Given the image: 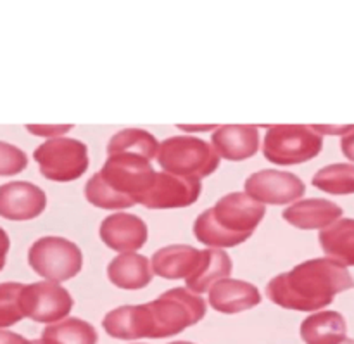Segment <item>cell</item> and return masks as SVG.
<instances>
[{
  "mask_svg": "<svg viewBox=\"0 0 354 344\" xmlns=\"http://www.w3.org/2000/svg\"><path fill=\"white\" fill-rule=\"evenodd\" d=\"M353 287L354 279L342 263L315 258L273 277L266 286V296L286 310L317 311L328 307L339 293Z\"/></svg>",
  "mask_w": 354,
  "mask_h": 344,
  "instance_id": "obj_1",
  "label": "cell"
},
{
  "mask_svg": "<svg viewBox=\"0 0 354 344\" xmlns=\"http://www.w3.org/2000/svg\"><path fill=\"white\" fill-rule=\"evenodd\" d=\"M156 180L151 159L131 152L107 154L102 170L85 185L90 204L102 210H124L142 204Z\"/></svg>",
  "mask_w": 354,
  "mask_h": 344,
  "instance_id": "obj_2",
  "label": "cell"
},
{
  "mask_svg": "<svg viewBox=\"0 0 354 344\" xmlns=\"http://www.w3.org/2000/svg\"><path fill=\"white\" fill-rule=\"evenodd\" d=\"M266 215V204L248 192H232L203 211L194 224L197 241L211 248H235L248 241Z\"/></svg>",
  "mask_w": 354,
  "mask_h": 344,
  "instance_id": "obj_3",
  "label": "cell"
},
{
  "mask_svg": "<svg viewBox=\"0 0 354 344\" xmlns=\"http://www.w3.org/2000/svg\"><path fill=\"white\" fill-rule=\"evenodd\" d=\"M151 338L162 339L180 334L206 317V301L185 287H175L147 303Z\"/></svg>",
  "mask_w": 354,
  "mask_h": 344,
  "instance_id": "obj_4",
  "label": "cell"
},
{
  "mask_svg": "<svg viewBox=\"0 0 354 344\" xmlns=\"http://www.w3.org/2000/svg\"><path fill=\"white\" fill-rule=\"evenodd\" d=\"M158 163L168 173L203 179L216 172L220 154L203 138L176 135L159 144Z\"/></svg>",
  "mask_w": 354,
  "mask_h": 344,
  "instance_id": "obj_5",
  "label": "cell"
},
{
  "mask_svg": "<svg viewBox=\"0 0 354 344\" xmlns=\"http://www.w3.org/2000/svg\"><path fill=\"white\" fill-rule=\"evenodd\" d=\"M324 147V137L315 127L275 125L270 127L263 142V154L273 165L292 166L317 158Z\"/></svg>",
  "mask_w": 354,
  "mask_h": 344,
  "instance_id": "obj_6",
  "label": "cell"
},
{
  "mask_svg": "<svg viewBox=\"0 0 354 344\" xmlns=\"http://www.w3.org/2000/svg\"><path fill=\"white\" fill-rule=\"evenodd\" d=\"M28 265L44 279L66 282L82 272L83 255L75 242L47 235L31 244L28 251Z\"/></svg>",
  "mask_w": 354,
  "mask_h": 344,
  "instance_id": "obj_7",
  "label": "cell"
},
{
  "mask_svg": "<svg viewBox=\"0 0 354 344\" xmlns=\"http://www.w3.org/2000/svg\"><path fill=\"white\" fill-rule=\"evenodd\" d=\"M40 173L54 182H73L88 170V149L76 138H52L33 152Z\"/></svg>",
  "mask_w": 354,
  "mask_h": 344,
  "instance_id": "obj_8",
  "label": "cell"
},
{
  "mask_svg": "<svg viewBox=\"0 0 354 344\" xmlns=\"http://www.w3.org/2000/svg\"><path fill=\"white\" fill-rule=\"evenodd\" d=\"M23 311L24 317L40 324H54L62 320L73 310V298L59 282H35L28 284L23 289Z\"/></svg>",
  "mask_w": 354,
  "mask_h": 344,
  "instance_id": "obj_9",
  "label": "cell"
},
{
  "mask_svg": "<svg viewBox=\"0 0 354 344\" xmlns=\"http://www.w3.org/2000/svg\"><path fill=\"white\" fill-rule=\"evenodd\" d=\"M244 190L259 203L282 206L301 199L306 192V185L294 173L261 170L248 176L244 182Z\"/></svg>",
  "mask_w": 354,
  "mask_h": 344,
  "instance_id": "obj_10",
  "label": "cell"
},
{
  "mask_svg": "<svg viewBox=\"0 0 354 344\" xmlns=\"http://www.w3.org/2000/svg\"><path fill=\"white\" fill-rule=\"evenodd\" d=\"M203 190V183L197 176H183L175 173H156L151 190L142 201V206L149 210H173L187 208L196 203Z\"/></svg>",
  "mask_w": 354,
  "mask_h": 344,
  "instance_id": "obj_11",
  "label": "cell"
},
{
  "mask_svg": "<svg viewBox=\"0 0 354 344\" xmlns=\"http://www.w3.org/2000/svg\"><path fill=\"white\" fill-rule=\"evenodd\" d=\"M47 206V196L31 182H9L0 185V217L10 221L38 218Z\"/></svg>",
  "mask_w": 354,
  "mask_h": 344,
  "instance_id": "obj_12",
  "label": "cell"
},
{
  "mask_svg": "<svg viewBox=\"0 0 354 344\" xmlns=\"http://www.w3.org/2000/svg\"><path fill=\"white\" fill-rule=\"evenodd\" d=\"M100 239L118 253L138 251L147 242V225L137 215L114 213L100 224Z\"/></svg>",
  "mask_w": 354,
  "mask_h": 344,
  "instance_id": "obj_13",
  "label": "cell"
},
{
  "mask_svg": "<svg viewBox=\"0 0 354 344\" xmlns=\"http://www.w3.org/2000/svg\"><path fill=\"white\" fill-rule=\"evenodd\" d=\"M261 303L258 287L239 279H221L209 289V305L225 315L251 310Z\"/></svg>",
  "mask_w": 354,
  "mask_h": 344,
  "instance_id": "obj_14",
  "label": "cell"
},
{
  "mask_svg": "<svg viewBox=\"0 0 354 344\" xmlns=\"http://www.w3.org/2000/svg\"><path fill=\"white\" fill-rule=\"evenodd\" d=\"M211 141L220 158L228 161H244L259 151V132L251 125H223Z\"/></svg>",
  "mask_w": 354,
  "mask_h": 344,
  "instance_id": "obj_15",
  "label": "cell"
},
{
  "mask_svg": "<svg viewBox=\"0 0 354 344\" xmlns=\"http://www.w3.org/2000/svg\"><path fill=\"white\" fill-rule=\"evenodd\" d=\"M283 220L301 230H317L342 217V208L328 199H303L283 211Z\"/></svg>",
  "mask_w": 354,
  "mask_h": 344,
  "instance_id": "obj_16",
  "label": "cell"
},
{
  "mask_svg": "<svg viewBox=\"0 0 354 344\" xmlns=\"http://www.w3.org/2000/svg\"><path fill=\"white\" fill-rule=\"evenodd\" d=\"M102 327L111 338L124 339H142L151 338V318H149L147 305L138 307H120L109 311L104 317Z\"/></svg>",
  "mask_w": 354,
  "mask_h": 344,
  "instance_id": "obj_17",
  "label": "cell"
},
{
  "mask_svg": "<svg viewBox=\"0 0 354 344\" xmlns=\"http://www.w3.org/2000/svg\"><path fill=\"white\" fill-rule=\"evenodd\" d=\"M201 256L203 251L192 246H166L152 256V270L162 279H187L199 266Z\"/></svg>",
  "mask_w": 354,
  "mask_h": 344,
  "instance_id": "obj_18",
  "label": "cell"
},
{
  "mask_svg": "<svg viewBox=\"0 0 354 344\" xmlns=\"http://www.w3.org/2000/svg\"><path fill=\"white\" fill-rule=\"evenodd\" d=\"M107 277L120 289H144L152 282L151 262L137 253H121L107 266Z\"/></svg>",
  "mask_w": 354,
  "mask_h": 344,
  "instance_id": "obj_19",
  "label": "cell"
},
{
  "mask_svg": "<svg viewBox=\"0 0 354 344\" xmlns=\"http://www.w3.org/2000/svg\"><path fill=\"white\" fill-rule=\"evenodd\" d=\"M230 272L232 260L228 256V253H225L220 248L204 249L196 272L185 279L187 289H190L196 294L206 293L218 280L227 279L230 275Z\"/></svg>",
  "mask_w": 354,
  "mask_h": 344,
  "instance_id": "obj_20",
  "label": "cell"
},
{
  "mask_svg": "<svg viewBox=\"0 0 354 344\" xmlns=\"http://www.w3.org/2000/svg\"><path fill=\"white\" fill-rule=\"evenodd\" d=\"M348 325L339 311H320L301 324V338L306 344H341Z\"/></svg>",
  "mask_w": 354,
  "mask_h": 344,
  "instance_id": "obj_21",
  "label": "cell"
},
{
  "mask_svg": "<svg viewBox=\"0 0 354 344\" xmlns=\"http://www.w3.org/2000/svg\"><path fill=\"white\" fill-rule=\"evenodd\" d=\"M322 249L328 258L342 263L344 266H354V220L339 218L334 224L320 232Z\"/></svg>",
  "mask_w": 354,
  "mask_h": 344,
  "instance_id": "obj_22",
  "label": "cell"
},
{
  "mask_svg": "<svg viewBox=\"0 0 354 344\" xmlns=\"http://www.w3.org/2000/svg\"><path fill=\"white\" fill-rule=\"evenodd\" d=\"M44 344H97L99 336L92 324L80 318H62L44 329Z\"/></svg>",
  "mask_w": 354,
  "mask_h": 344,
  "instance_id": "obj_23",
  "label": "cell"
},
{
  "mask_svg": "<svg viewBox=\"0 0 354 344\" xmlns=\"http://www.w3.org/2000/svg\"><path fill=\"white\" fill-rule=\"evenodd\" d=\"M159 142L149 132L140 130V128H127L114 135L107 145V154L113 152H131V154L144 156V158L152 159L158 156Z\"/></svg>",
  "mask_w": 354,
  "mask_h": 344,
  "instance_id": "obj_24",
  "label": "cell"
},
{
  "mask_svg": "<svg viewBox=\"0 0 354 344\" xmlns=\"http://www.w3.org/2000/svg\"><path fill=\"white\" fill-rule=\"evenodd\" d=\"M313 185L334 196L354 194V165L337 163L318 170L313 176Z\"/></svg>",
  "mask_w": 354,
  "mask_h": 344,
  "instance_id": "obj_25",
  "label": "cell"
},
{
  "mask_svg": "<svg viewBox=\"0 0 354 344\" xmlns=\"http://www.w3.org/2000/svg\"><path fill=\"white\" fill-rule=\"evenodd\" d=\"M23 289L24 284L19 282L0 284V329L12 327L24 318Z\"/></svg>",
  "mask_w": 354,
  "mask_h": 344,
  "instance_id": "obj_26",
  "label": "cell"
},
{
  "mask_svg": "<svg viewBox=\"0 0 354 344\" xmlns=\"http://www.w3.org/2000/svg\"><path fill=\"white\" fill-rule=\"evenodd\" d=\"M28 166V156L19 147L0 141V176H14Z\"/></svg>",
  "mask_w": 354,
  "mask_h": 344,
  "instance_id": "obj_27",
  "label": "cell"
},
{
  "mask_svg": "<svg viewBox=\"0 0 354 344\" xmlns=\"http://www.w3.org/2000/svg\"><path fill=\"white\" fill-rule=\"evenodd\" d=\"M71 128L73 127H31V125H28L26 130L38 135V137H52V135H61L64 132H69Z\"/></svg>",
  "mask_w": 354,
  "mask_h": 344,
  "instance_id": "obj_28",
  "label": "cell"
},
{
  "mask_svg": "<svg viewBox=\"0 0 354 344\" xmlns=\"http://www.w3.org/2000/svg\"><path fill=\"white\" fill-rule=\"evenodd\" d=\"M341 151H342V154L349 159V161L354 163V127L344 135V137H342Z\"/></svg>",
  "mask_w": 354,
  "mask_h": 344,
  "instance_id": "obj_29",
  "label": "cell"
},
{
  "mask_svg": "<svg viewBox=\"0 0 354 344\" xmlns=\"http://www.w3.org/2000/svg\"><path fill=\"white\" fill-rule=\"evenodd\" d=\"M9 248H10L9 235H7V232L0 227V272H2V269L6 266V260H7V253H9Z\"/></svg>",
  "mask_w": 354,
  "mask_h": 344,
  "instance_id": "obj_30",
  "label": "cell"
},
{
  "mask_svg": "<svg viewBox=\"0 0 354 344\" xmlns=\"http://www.w3.org/2000/svg\"><path fill=\"white\" fill-rule=\"evenodd\" d=\"M0 344H33V341H28L26 338L16 334V332L0 331Z\"/></svg>",
  "mask_w": 354,
  "mask_h": 344,
  "instance_id": "obj_31",
  "label": "cell"
},
{
  "mask_svg": "<svg viewBox=\"0 0 354 344\" xmlns=\"http://www.w3.org/2000/svg\"><path fill=\"white\" fill-rule=\"evenodd\" d=\"M341 344H354V341H353V339H349V338H346L344 339V341H342Z\"/></svg>",
  "mask_w": 354,
  "mask_h": 344,
  "instance_id": "obj_32",
  "label": "cell"
},
{
  "mask_svg": "<svg viewBox=\"0 0 354 344\" xmlns=\"http://www.w3.org/2000/svg\"><path fill=\"white\" fill-rule=\"evenodd\" d=\"M169 344H194V343H189V341H176V343H169Z\"/></svg>",
  "mask_w": 354,
  "mask_h": 344,
  "instance_id": "obj_33",
  "label": "cell"
},
{
  "mask_svg": "<svg viewBox=\"0 0 354 344\" xmlns=\"http://www.w3.org/2000/svg\"><path fill=\"white\" fill-rule=\"evenodd\" d=\"M33 344H44V341H41V339H37V341H33Z\"/></svg>",
  "mask_w": 354,
  "mask_h": 344,
  "instance_id": "obj_34",
  "label": "cell"
}]
</instances>
